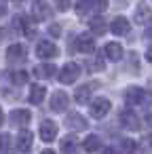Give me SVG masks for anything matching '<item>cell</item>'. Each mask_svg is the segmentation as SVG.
I'll use <instances>...</instances> for the list:
<instances>
[{"label":"cell","mask_w":152,"mask_h":154,"mask_svg":"<svg viewBox=\"0 0 152 154\" xmlns=\"http://www.w3.org/2000/svg\"><path fill=\"white\" fill-rule=\"evenodd\" d=\"M146 120H148V127L152 129V114H148V118H146Z\"/></svg>","instance_id":"35"},{"label":"cell","mask_w":152,"mask_h":154,"mask_svg":"<svg viewBox=\"0 0 152 154\" xmlns=\"http://www.w3.org/2000/svg\"><path fill=\"white\" fill-rule=\"evenodd\" d=\"M42 154H55V152H53V150H45Z\"/></svg>","instance_id":"37"},{"label":"cell","mask_w":152,"mask_h":154,"mask_svg":"<svg viewBox=\"0 0 152 154\" xmlns=\"http://www.w3.org/2000/svg\"><path fill=\"white\" fill-rule=\"evenodd\" d=\"M99 154H116V152H114V150H112V148H104V150H101V152H99Z\"/></svg>","instance_id":"33"},{"label":"cell","mask_w":152,"mask_h":154,"mask_svg":"<svg viewBox=\"0 0 152 154\" xmlns=\"http://www.w3.org/2000/svg\"><path fill=\"white\" fill-rule=\"evenodd\" d=\"M66 127H68L70 131H85V129H87V120H85V116L72 112V114L66 116Z\"/></svg>","instance_id":"9"},{"label":"cell","mask_w":152,"mask_h":154,"mask_svg":"<svg viewBox=\"0 0 152 154\" xmlns=\"http://www.w3.org/2000/svg\"><path fill=\"white\" fill-rule=\"evenodd\" d=\"M89 26H91V32L93 34H97V36L106 34V21H104V17H93Z\"/></svg>","instance_id":"21"},{"label":"cell","mask_w":152,"mask_h":154,"mask_svg":"<svg viewBox=\"0 0 152 154\" xmlns=\"http://www.w3.org/2000/svg\"><path fill=\"white\" fill-rule=\"evenodd\" d=\"M78 76H80V66H78V63H72V61L66 63L64 70L59 72V80H61L64 85H72V82H76Z\"/></svg>","instance_id":"2"},{"label":"cell","mask_w":152,"mask_h":154,"mask_svg":"<svg viewBox=\"0 0 152 154\" xmlns=\"http://www.w3.org/2000/svg\"><path fill=\"white\" fill-rule=\"evenodd\" d=\"M95 49V42H93V38L89 36V34H80L78 38H76V51H80V53H91Z\"/></svg>","instance_id":"12"},{"label":"cell","mask_w":152,"mask_h":154,"mask_svg":"<svg viewBox=\"0 0 152 154\" xmlns=\"http://www.w3.org/2000/svg\"><path fill=\"white\" fill-rule=\"evenodd\" d=\"M104 53H106V57H108V59L118 61V59L123 57V47H120L118 42H108V45H106V49H104Z\"/></svg>","instance_id":"16"},{"label":"cell","mask_w":152,"mask_h":154,"mask_svg":"<svg viewBox=\"0 0 152 154\" xmlns=\"http://www.w3.org/2000/svg\"><path fill=\"white\" fill-rule=\"evenodd\" d=\"M137 150V143L133 139H123L120 141V154H135Z\"/></svg>","instance_id":"23"},{"label":"cell","mask_w":152,"mask_h":154,"mask_svg":"<svg viewBox=\"0 0 152 154\" xmlns=\"http://www.w3.org/2000/svg\"><path fill=\"white\" fill-rule=\"evenodd\" d=\"M144 99H146V93L139 87H129L125 91V101L129 106H139V103H144Z\"/></svg>","instance_id":"5"},{"label":"cell","mask_w":152,"mask_h":154,"mask_svg":"<svg viewBox=\"0 0 152 154\" xmlns=\"http://www.w3.org/2000/svg\"><path fill=\"white\" fill-rule=\"evenodd\" d=\"M101 68H104V66H101V59L97 57V59L93 61V66H91V70H101Z\"/></svg>","instance_id":"29"},{"label":"cell","mask_w":152,"mask_h":154,"mask_svg":"<svg viewBox=\"0 0 152 154\" xmlns=\"http://www.w3.org/2000/svg\"><path fill=\"white\" fill-rule=\"evenodd\" d=\"M13 28H15L19 34H28V32H30V28L26 26V17H21V15H19V17H15V21H13Z\"/></svg>","instance_id":"24"},{"label":"cell","mask_w":152,"mask_h":154,"mask_svg":"<svg viewBox=\"0 0 152 154\" xmlns=\"http://www.w3.org/2000/svg\"><path fill=\"white\" fill-rule=\"evenodd\" d=\"M15 143H17V150L28 152V150L32 148V143H34V135H32L30 131H26V129H23V131L17 135V141H15Z\"/></svg>","instance_id":"11"},{"label":"cell","mask_w":152,"mask_h":154,"mask_svg":"<svg viewBox=\"0 0 152 154\" xmlns=\"http://www.w3.org/2000/svg\"><path fill=\"white\" fill-rule=\"evenodd\" d=\"M49 34H51V36H59V34H61V28H59V23H53V26L49 28Z\"/></svg>","instance_id":"28"},{"label":"cell","mask_w":152,"mask_h":154,"mask_svg":"<svg viewBox=\"0 0 152 154\" xmlns=\"http://www.w3.org/2000/svg\"><path fill=\"white\" fill-rule=\"evenodd\" d=\"M49 11H51V9H49V5H47V2H40V0L32 5V13H34V19H38V21L47 19V17H49Z\"/></svg>","instance_id":"17"},{"label":"cell","mask_w":152,"mask_h":154,"mask_svg":"<svg viewBox=\"0 0 152 154\" xmlns=\"http://www.w3.org/2000/svg\"><path fill=\"white\" fill-rule=\"evenodd\" d=\"M74 99H76V103H87V101L91 99V87H89V85L78 87L76 93H74Z\"/></svg>","instance_id":"19"},{"label":"cell","mask_w":152,"mask_h":154,"mask_svg":"<svg viewBox=\"0 0 152 154\" xmlns=\"http://www.w3.org/2000/svg\"><path fill=\"white\" fill-rule=\"evenodd\" d=\"M101 146V139L97 135H87V139L82 141V150L85 152H97Z\"/></svg>","instance_id":"18"},{"label":"cell","mask_w":152,"mask_h":154,"mask_svg":"<svg viewBox=\"0 0 152 154\" xmlns=\"http://www.w3.org/2000/svg\"><path fill=\"white\" fill-rule=\"evenodd\" d=\"M91 9H95V2H78V5H76L78 15H87Z\"/></svg>","instance_id":"25"},{"label":"cell","mask_w":152,"mask_h":154,"mask_svg":"<svg viewBox=\"0 0 152 154\" xmlns=\"http://www.w3.org/2000/svg\"><path fill=\"white\" fill-rule=\"evenodd\" d=\"M146 59L152 63V45H150V47H148V51H146Z\"/></svg>","instance_id":"30"},{"label":"cell","mask_w":152,"mask_h":154,"mask_svg":"<svg viewBox=\"0 0 152 154\" xmlns=\"http://www.w3.org/2000/svg\"><path fill=\"white\" fill-rule=\"evenodd\" d=\"M36 55H38L40 59H53V57L57 55V47H55L53 42H49V40H40V42L36 45Z\"/></svg>","instance_id":"4"},{"label":"cell","mask_w":152,"mask_h":154,"mask_svg":"<svg viewBox=\"0 0 152 154\" xmlns=\"http://www.w3.org/2000/svg\"><path fill=\"white\" fill-rule=\"evenodd\" d=\"M118 120H120V125H123L125 129H129V131H135V129L139 127V118H137V114H133L131 110H123L120 116H118Z\"/></svg>","instance_id":"8"},{"label":"cell","mask_w":152,"mask_h":154,"mask_svg":"<svg viewBox=\"0 0 152 154\" xmlns=\"http://www.w3.org/2000/svg\"><path fill=\"white\" fill-rule=\"evenodd\" d=\"M5 122V118H2V110H0V125H2Z\"/></svg>","instance_id":"36"},{"label":"cell","mask_w":152,"mask_h":154,"mask_svg":"<svg viewBox=\"0 0 152 154\" xmlns=\"http://www.w3.org/2000/svg\"><path fill=\"white\" fill-rule=\"evenodd\" d=\"M148 19H150V9H148V5H137L135 21H137V23H146Z\"/></svg>","instance_id":"22"},{"label":"cell","mask_w":152,"mask_h":154,"mask_svg":"<svg viewBox=\"0 0 152 154\" xmlns=\"http://www.w3.org/2000/svg\"><path fill=\"white\" fill-rule=\"evenodd\" d=\"M61 154H80L78 150V141L74 135H68L61 139Z\"/></svg>","instance_id":"14"},{"label":"cell","mask_w":152,"mask_h":154,"mask_svg":"<svg viewBox=\"0 0 152 154\" xmlns=\"http://www.w3.org/2000/svg\"><path fill=\"white\" fill-rule=\"evenodd\" d=\"M68 103H70V97H68L64 91H55V93L51 95V110L64 112V110L68 108Z\"/></svg>","instance_id":"7"},{"label":"cell","mask_w":152,"mask_h":154,"mask_svg":"<svg viewBox=\"0 0 152 154\" xmlns=\"http://www.w3.org/2000/svg\"><path fill=\"white\" fill-rule=\"evenodd\" d=\"M11 80H13L15 85H26V82H28V74H26V72H13V74H11Z\"/></svg>","instance_id":"26"},{"label":"cell","mask_w":152,"mask_h":154,"mask_svg":"<svg viewBox=\"0 0 152 154\" xmlns=\"http://www.w3.org/2000/svg\"><path fill=\"white\" fill-rule=\"evenodd\" d=\"M26 59H28V49L23 45H11L7 49V61L9 63L17 66V63H23Z\"/></svg>","instance_id":"1"},{"label":"cell","mask_w":152,"mask_h":154,"mask_svg":"<svg viewBox=\"0 0 152 154\" xmlns=\"http://www.w3.org/2000/svg\"><path fill=\"white\" fill-rule=\"evenodd\" d=\"M110 108H112V103H110V99H106V97H97V99H93L91 106H89L93 118H104V116L110 112Z\"/></svg>","instance_id":"3"},{"label":"cell","mask_w":152,"mask_h":154,"mask_svg":"<svg viewBox=\"0 0 152 154\" xmlns=\"http://www.w3.org/2000/svg\"><path fill=\"white\" fill-rule=\"evenodd\" d=\"M38 133H40V139H42V141H53V139L57 137V125H55L53 120H42Z\"/></svg>","instance_id":"6"},{"label":"cell","mask_w":152,"mask_h":154,"mask_svg":"<svg viewBox=\"0 0 152 154\" xmlns=\"http://www.w3.org/2000/svg\"><path fill=\"white\" fill-rule=\"evenodd\" d=\"M45 95H47V89H45L42 85H32V87H30V97H28V101L34 103V106H38V103H42Z\"/></svg>","instance_id":"13"},{"label":"cell","mask_w":152,"mask_h":154,"mask_svg":"<svg viewBox=\"0 0 152 154\" xmlns=\"http://www.w3.org/2000/svg\"><path fill=\"white\" fill-rule=\"evenodd\" d=\"M68 7H70V5H68V2H57V9H59V11H66V9H68Z\"/></svg>","instance_id":"31"},{"label":"cell","mask_w":152,"mask_h":154,"mask_svg":"<svg viewBox=\"0 0 152 154\" xmlns=\"http://www.w3.org/2000/svg\"><path fill=\"white\" fill-rule=\"evenodd\" d=\"M5 11H7V5H5V2H0V17L5 15Z\"/></svg>","instance_id":"34"},{"label":"cell","mask_w":152,"mask_h":154,"mask_svg":"<svg viewBox=\"0 0 152 154\" xmlns=\"http://www.w3.org/2000/svg\"><path fill=\"white\" fill-rule=\"evenodd\" d=\"M30 120H32V114L28 110H13L11 112V122L15 127H26V125H30Z\"/></svg>","instance_id":"10"},{"label":"cell","mask_w":152,"mask_h":154,"mask_svg":"<svg viewBox=\"0 0 152 154\" xmlns=\"http://www.w3.org/2000/svg\"><path fill=\"white\" fill-rule=\"evenodd\" d=\"M34 74H36L38 78H51V76L55 74V66H51V63H42V66H36Z\"/></svg>","instance_id":"20"},{"label":"cell","mask_w":152,"mask_h":154,"mask_svg":"<svg viewBox=\"0 0 152 154\" xmlns=\"http://www.w3.org/2000/svg\"><path fill=\"white\" fill-rule=\"evenodd\" d=\"M9 143H11V137L7 133H0V152H5L9 148Z\"/></svg>","instance_id":"27"},{"label":"cell","mask_w":152,"mask_h":154,"mask_svg":"<svg viewBox=\"0 0 152 154\" xmlns=\"http://www.w3.org/2000/svg\"><path fill=\"white\" fill-rule=\"evenodd\" d=\"M110 32L116 34V36H125L129 32V21L125 17H116L112 23H110Z\"/></svg>","instance_id":"15"},{"label":"cell","mask_w":152,"mask_h":154,"mask_svg":"<svg viewBox=\"0 0 152 154\" xmlns=\"http://www.w3.org/2000/svg\"><path fill=\"white\" fill-rule=\"evenodd\" d=\"M146 38H148V40H152V23H150V26H148V30H146Z\"/></svg>","instance_id":"32"}]
</instances>
